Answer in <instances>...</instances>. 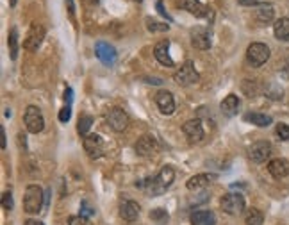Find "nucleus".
<instances>
[{
    "label": "nucleus",
    "mask_w": 289,
    "mask_h": 225,
    "mask_svg": "<svg viewBox=\"0 0 289 225\" xmlns=\"http://www.w3.org/2000/svg\"><path fill=\"white\" fill-rule=\"evenodd\" d=\"M173 179H175L173 168H171V166H163L157 175L148 177V179H145V181L139 182V184L136 182V186L141 188L143 191L147 193V195H150V197H157V195H163V193L171 186Z\"/></svg>",
    "instance_id": "obj_1"
},
{
    "label": "nucleus",
    "mask_w": 289,
    "mask_h": 225,
    "mask_svg": "<svg viewBox=\"0 0 289 225\" xmlns=\"http://www.w3.org/2000/svg\"><path fill=\"white\" fill-rule=\"evenodd\" d=\"M220 208L223 209V213L230 214V216H238L245 211V197L236 191L225 193L220 200Z\"/></svg>",
    "instance_id": "obj_3"
},
{
    "label": "nucleus",
    "mask_w": 289,
    "mask_h": 225,
    "mask_svg": "<svg viewBox=\"0 0 289 225\" xmlns=\"http://www.w3.org/2000/svg\"><path fill=\"white\" fill-rule=\"evenodd\" d=\"M273 33L275 38L280 41H289V18H280L273 25Z\"/></svg>",
    "instance_id": "obj_23"
},
{
    "label": "nucleus",
    "mask_w": 289,
    "mask_h": 225,
    "mask_svg": "<svg viewBox=\"0 0 289 225\" xmlns=\"http://www.w3.org/2000/svg\"><path fill=\"white\" fill-rule=\"evenodd\" d=\"M84 150L91 159H99L100 156L104 154V141L99 134H87L84 138Z\"/></svg>",
    "instance_id": "obj_12"
},
{
    "label": "nucleus",
    "mask_w": 289,
    "mask_h": 225,
    "mask_svg": "<svg viewBox=\"0 0 289 225\" xmlns=\"http://www.w3.org/2000/svg\"><path fill=\"white\" fill-rule=\"evenodd\" d=\"M191 225H214L216 224V216L213 211L209 209H200L191 214Z\"/></svg>",
    "instance_id": "obj_21"
},
{
    "label": "nucleus",
    "mask_w": 289,
    "mask_h": 225,
    "mask_svg": "<svg viewBox=\"0 0 289 225\" xmlns=\"http://www.w3.org/2000/svg\"><path fill=\"white\" fill-rule=\"evenodd\" d=\"M155 104H157L159 111L163 113V115L170 116L173 115L175 111V100H173V95L166 91V89H161L157 95H155Z\"/></svg>",
    "instance_id": "obj_16"
},
{
    "label": "nucleus",
    "mask_w": 289,
    "mask_h": 225,
    "mask_svg": "<svg viewBox=\"0 0 289 225\" xmlns=\"http://www.w3.org/2000/svg\"><path fill=\"white\" fill-rule=\"evenodd\" d=\"M273 17H275V9H273L272 4H261V6L257 7L255 18L261 23H270L273 20Z\"/></svg>",
    "instance_id": "obj_25"
},
{
    "label": "nucleus",
    "mask_w": 289,
    "mask_h": 225,
    "mask_svg": "<svg viewBox=\"0 0 289 225\" xmlns=\"http://www.w3.org/2000/svg\"><path fill=\"white\" fill-rule=\"evenodd\" d=\"M105 121L109 123V127L113 131L121 132L125 131L127 125H129V115L121 107H113L105 113Z\"/></svg>",
    "instance_id": "obj_8"
},
{
    "label": "nucleus",
    "mask_w": 289,
    "mask_h": 225,
    "mask_svg": "<svg viewBox=\"0 0 289 225\" xmlns=\"http://www.w3.org/2000/svg\"><path fill=\"white\" fill-rule=\"evenodd\" d=\"M270 154H272V145L268 141H264V139L252 143L250 148H248V157H250L254 163H257V165L264 163V161L270 157Z\"/></svg>",
    "instance_id": "obj_9"
},
{
    "label": "nucleus",
    "mask_w": 289,
    "mask_h": 225,
    "mask_svg": "<svg viewBox=\"0 0 289 225\" xmlns=\"http://www.w3.org/2000/svg\"><path fill=\"white\" fill-rule=\"evenodd\" d=\"M134 150H136L137 156L141 157H148V156H153L159 150L157 139L152 136H141L134 145Z\"/></svg>",
    "instance_id": "obj_13"
},
{
    "label": "nucleus",
    "mask_w": 289,
    "mask_h": 225,
    "mask_svg": "<svg viewBox=\"0 0 289 225\" xmlns=\"http://www.w3.org/2000/svg\"><path fill=\"white\" fill-rule=\"evenodd\" d=\"M262 222H264V214H262L261 209L252 208L246 211L245 225H262Z\"/></svg>",
    "instance_id": "obj_26"
},
{
    "label": "nucleus",
    "mask_w": 289,
    "mask_h": 225,
    "mask_svg": "<svg viewBox=\"0 0 289 225\" xmlns=\"http://www.w3.org/2000/svg\"><path fill=\"white\" fill-rule=\"evenodd\" d=\"M182 132L186 134V138L189 139L191 143H198L204 139V127H202V121L198 120H187L182 125Z\"/></svg>",
    "instance_id": "obj_14"
},
{
    "label": "nucleus",
    "mask_w": 289,
    "mask_h": 225,
    "mask_svg": "<svg viewBox=\"0 0 289 225\" xmlns=\"http://www.w3.org/2000/svg\"><path fill=\"white\" fill-rule=\"evenodd\" d=\"M277 136L282 139V141H288L289 139V125L288 123H277Z\"/></svg>",
    "instance_id": "obj_31"
},
{
    "label": "nucleus",
    "mask_w": 289,
    "mask_h": 225,
    "mask_svg": "<svg viewBox=\"0 0 289 225\" xmlns=\"http://www.w3.org/2000/svg\"><path fill=\"white\" fill-rule=\"evenodd\" d=\"M246 59L252 66H262L270 59V47L264 43H252L248 49H246Z\"/></svg>",
    "instance_id": "obj_6"
},
{
    "label": "nucleus",
    "mask_w": 289,
    "mask_h": 225,
    "mask_svg": "<svg viewBox=\"0 0 289 225\" xmlns=\"http://www.w3.org/2000/svg\"><path fill=\"white\" fill-rule=\"evenodd\" d=\"M268 172L275 179H284V177L289 175V163L286 159H280V157L272 159L268 163Z\"/></svg>",
    "instance_id": "obj_19"
},
{
    "label": "nucleus",
    "mask_w": 289,
    "mask_h": 225,
    "mask_svg": "<svg viewBox=\"0 0 289 225\" xmlns=\"http://www.w3.org/2000/svg\"><path fill=\"white\" fill-rule=\"evenodd\" d=\"M43 39H45V27L41 23H33L25 39H23V49L29 50V52H36Z\"/></svg>",
    "instance_id": "obj_7"
},
{
    "label": "nucleus",
    "mask_w": 289,
    "mask_h": 225,
    "mask_svg": "<svg viewBox=\"0 0 289 225\" xmlns=\"http://www.w3.org/2000/svg\"><path fill=\"white\" fill-rule=\"evenodd\" d=\"M153 55H155V59L161 63L163 66H175L173 59H171V55H170V41L168 39H163V41H159L155 45V49H153Z\"/></svg>",
    "instance_id": "obj_17"
},
{
    "label": "nucleus",
    "mask_w": 289,
    "mask_h": 225,
    "mask_svg": "<svg viewBox=\"0 0 289 225\" xmlns=\"http://www.w3.org/2000/svg\"><path fill=\"white\" fill-rule=\"evenodd\" d=\"M23 225H43V222H38V220H27Z\"/></svg>",
    "instance_id": "obj_43"
},
{
    "label": "nucleus",
    "mask_w": 289,
    "mask_h": 225,
    "mask_svg": "<svg viewBox=\"0 0 289 225\" xmlns=\"http://www.w3.org/2000/svg\"><path fill=\"white\" fill-rule=\"evenodd\" d=\"M23 123H25V127H27V131L31 132V134H38V132L43 131L45 118L43 115H41L39 107L29 105L27 109H25V115H23Z\"/></svg>",
    "instance_id": "obj_5"
},
{
    "label": "nucleus",
    "mask_w": 289,
    "mask_h": 225,
    "mask_svg": "<svg viewBox=\"0 0 289 225\" xmlns=\"http://www.w3.org/2000/svg\"><path fill=\"white\" fill-rule=\"evenodd\" d=\"M145 81H147V84H155V86H157V84H163V81L157 77H147Z\"/></svg>",
    "instance_id": "obj_40"
},
{
    "label": "nucleus",
    "mask_w": 289,
    "mask_h": 225,
    "mask_svg": "<svg viewBox=\"0 0 289 225\" xmlns=\"http://www.w3.org/2000/svg\"><path fill=\"white\" fill-rule=\"evenodd\" d=\"M245 120L257 127H268V125H272L273 118L270 115H264V113H246Z\"/></svg>",
    "instance_id": "obj_24"
},
{
    "label": "nucleus",
    "mask_w": 289,
    "mask_h": 225,
    "mask_svg": "<svg viewBox=\"0 0 289 225\" xmlns=\"http://www.w3.org/2000/svg\"><path fill=\"white\" fill-rule=\"evenodd\" d=\"M191 43L198 50L211 49V31L205 27H193L191 29Z\"/></svg>",
    "instance_id": "obj_11"
},
{
    "label": "nucleus",
    "mask_w": 289,
    "mask_h": 225,
    "mask_svg": "<svg viewBox=\"0 0 289 225\" xmlns=\"http://www.w3.org/2000/svg\"><path fill=\"white\" fill-rule=\"evenodd\" d=\"M93 214H95V208H91V206L84 200V202L81 204V216L87 218V216H93Z\"/></svg>",
    "instance_id": "obj_35"
},
{
    "label": "nucleus",
    "mask_w": 289,
    "mask_h": 225,
    "mask_svg": "<svg viewBox=\"0 0 289 225\" xmlns=\"http://www.w3.org/2000/svg\"><path fill=\"white\" fill-rule=\"evenodd\" d=\"M137 2H141V0H137Z\"/></svg>",
    "instance_id": "obj_45"
},
{
    "label": "nucleus",
    "mask_w": 289,
    "mask_h": 225,
    "mask_svg": "<svg viewBox=\"0 0 289 225\" xmlns=\"http://www.w3.org/2000/svg\"><path fill=\"white\" fill-rule=\"evenodd\" d=\"M71 118V105H66L63 109L59 111V121L61 123H66V121H70Z\"/></svg>",
    "instance_id": "obj_33"
},
{
    "label": "nucleus",
    "mask_w": 289,
    "mask_h": 225,
    "mask_svg": "<svg viewBox=\"0 0 289 225\" xmlns=\"http://www.w3.org/2000/svg\"><path fill=\"white\" fill-rule=\"evenodd\" d=\"M65 100H66V104L71 105V100H73V89H71V88H66V91H65Z\"/></svg>",
    "instance_id": "obj_37"
},
{
    "label": "nucleus",
    "mask_w": 289,
    "mask_h": 225,
    "mask_svg": "<svg viewBox=\"0 0 289 225\" xmlns=\"http://www.w3.org/2000/svg\"><path fill=\"white\" fill-rule=\"evenodd\" d=\"M9 6H11V7L17 6V0H9Z\"/></svg>",
    "instance_id": "obj_44"
},
{
    "label": "nucleus",
    "mask_w": 289,
    "mask_h": 225,
    "mask_svg": "<svg viewBox=\"0 0 289 225\" xmlns=\"http://www.w3.org/2000/svg\"><path fill=\"white\" fill-rule=\"evenodd\" d=\"M239 2V6H245V7H252L255 6V4H259V0H238Z\"/></svg>",
    "instance_id": "obj_39"
},
{
    "label": "nucleus",
    "mask_w": 289,
    "mask_h": 225,
    "mask_svg": "<svg viewBox=\"0 0 289 225\" xmlns=\"http://www.w3.org/2000/svg\"><path fill=\"white\" fill-rule=\"evenodd\" d=\"M214 181H216V175H214V173H198V175H193L189 181L186 182V188H187L189 191H197L200 188L209 186V184Z\"/></svg>",
    "instance_id": "obj_18"
},
{
    "label": "nucleus",
    "mask_w": 289,
    "mask_h": 225,
    "mask_svg": "<svg viewBox=\"0 0 289 225\" xmlns=\"http://www.w3.org/2000/svg\"><path fill=\"white\" fill-rule=\"evenodd\" d=\"M45 193L38 184H29L23 195V211L29 214H38L43 208Z\"/></svg>",
    "instance_id": "obj_2"
},
{
    "label": "nucleus",
    "mask_w": 289,
    "mask_h": 225,
    "mask_svg": "<svg viewBox=\"0 0 289 225\" xmlns=\"http://www.w3.org/2000/svg\"><path fill=\"white\" fill-rule=\"evenodd\" d=\"M239 104H241L239 97H238V95H234V93H230L229 97H225L223 102L220 104V109H221V113H223V115L234 116L236 113H238V109H239Z\"/></svg>",
    "instance_id": "obj_22"
},
{
    "label": "nucleus",
    "mask_w": 289,
    "mask_h": 225,
    "mask_svg": "<svg viewBox=\"0 0 289 225\" xmlns=\"http://www.w3.org/2000/svg\"><path fill=\"white\" fill-rule=\"evenodd\" d=\"M147 29L150 31V33H164V31H168L170 25H166V23H159L155 22V20H152V18H147Z\"/></svg>",
    "instance_id": "obj_30"
},
{
    "label": "nucleus",
    "mask_w": 289,
    "mask_h": 225,
    "mask_svg": "<svg viewBox=\"0 0 289 225\" xmlns=\"http://www.w3.org/2000/svg\"><path fill=\"white\" fill-rule=\"evenodd\" d=\"M282 75L286 79H289V57H288V61H286V65H284V68H282Z\"/></svg>",
    "instance_id": "obj_42"
},
{
    "label": "nucleus",
    "mask_w": 289,
    "mask_h": 225,
    "mask_svg": "<svg viewBox=\"0 0 289 225\" xmlns=\"http://www.w3.org/2000/svg\"><path fill=\"white\" fill-rule=\"evenodd\" d=\"M155 7H157V11H159V15H161V17H164L166 20H170V22H171V17H170L168 13H166V9H164V6H163V2H161V0H159L157 4H155Z\"/></svg>",
    "instance_id": "obj_36"
},
{
    "label": "nucleus",
    "mask_w": 289,
    "mask_h": 225,
    "mask_svg": "<svg viewBox=\"0 0 289 225\" xmlns=\"http://www.w3.org/2000/svg\"><path fill=\"white\" fill-rule=\"evenodd\" d=\"M95 55H97L105 66H113L116 63V57H118L116 49L113 45L107 43V41H97V45H95Z\"/></svg>",
    "instance_id": "obj_10"
},
{
    "label": "nucleus",
    "mask_w": 289,
    "mask_h": 225,
    "mask_svg": "<svg viewBox=\"0 0 289 225\" xmlns=\"http://www.w3.org/2000/svg\"><path fill=\"white\" fill-rule=\"evenodd\" d=\"M91 125H93V116L82 115L81 118H79V123H77V132H79L81 136H87Z\"/></svg>",
    "instance_id": "obj_29"
},
{
    "label": "nucleus",
    "mask_w": 289,
    "mask_h": 225,
    "mask_svg": "<svg viewBox=\"0 0 289 225\" xmlns=\"http://www.w3.org/2000/svg\"><path fill=\"white\" fill-rule=\"evenodd\" d=\"M66 4H68V11H70V17L73 18V15H75V7H73V0H66Z\"/></svg>",
    "instance_id": "obj_41"
},
{
    "label": "nucleus",
    "mask_w": 289,
    "mask_h": 225,
    "mask_svg": "<svg viewBox=\"0 0 289 225\" xmlns=\"http://www.w3.org/2000/svg\"><path fill=\"white\" fill-rule=\"evenodd\" d=\"M7 45H9V55H11L13 61H17L18 57V29L13 27L9 36H7Z\"/></svg>",
    "instance_id": "obj_28"
},
{
    "label": "nucleus",
    "mask_w": 289,
    "mask_h": 225,
    "mask_svg": "<svg viewBox=\"0 0 289 225\" xmlns=\"http://www.w3.org/2000/svg\"><path fill=\"white\" fill-rule=\"evenodd\" d=\"M0 145H2V150H6V131H4V127H0Z\"/></svg>",
    "instance_id": "obj_38"
},
{
    "label": "nucleus",
    "mask_w": 289,
    "mask_h": 225,
    "mask_svg": "<svg viewBox=\"0 0 289 225\" xmlns=\"http://www.w3.org/2000/svg\"><path fill=\"white\" fill-rule=\"evenodd\" d=\"M173 79L179 86H191V84L198 83L200 75H198L197 68H195V63H193V61H186L184 65L175 71Z\"/></svg>",
    "instance_id": "obj_4"
},
{
    "label": "nucleus",
    "mask_w": 289,
    "mask_h": 225,
    "mask_svg": "<svg viewBox=\"0 0 289 225\" xmlns=\"http://www.w3.org/2000/svg\"><path fill=\"white\" fill-rule=\"evenodd\" d=\"M150 220H152L153 224H157V225H166L170 222V214H168V211L166 209H163V208H155V209H152L150 211Z\"/></svg>",
    "instance_id": "obj_27"
},
{
    "label": "nucleus",
    "mask_w": 289,
    "mask_h": 225,
    "mask_svg": "<svg viewBox=\"0 0 289 225\" xmlns=\"http://www.w3.org/2000/svg\"><path fill=\"white\" fill-rule=\"evenodd\" d=\"M120 216L127 222H134L139 216V204L134 200H123L120 204Z\"/></svg>",
    "instance_id": "obj_20"
},
{
    "label": "nucleus",
    "mask_w": 289,
    "mask_h": 225,
    "mask_svg": "<svg viewBox=\"0 0 289 225\" xmlns=\"http://www.w3.org/2000/svg\"><path fill=\"white\" fill-rule=\"evenodd\" d=\"M68 225H91L89 224V220L87 218H84V216H70L68 218Z\"/></svg>",
    "instance_id": "obj_34"
},
{
    "label": "nucleus",
    "mask_w": 289,
    "mask_h": 225,
    "mask_svg": "<svg viewBox=\"0 0 289 225\" xmlns=\"http://www.w3.org/2000/svg\"><path fill=\"white\" fill-rule=\"evenodd\" d=\"M2 208L6 211H11L13 209V195L11 191H4L2 193Z\"/></svg>",
    "instance_id": "obj_32"
},
{
    "label": "nucleus",
    "mask_w": 289,
    "mask_h": 225,
    "mask_svg": "<svg viewBox=\"0 0 289 225\" xmlns=\"http://www.w3.org/2000/svg\"><path fill=\"white\" fill-rule=\"evenodd\" d=\"M179 6L184 11L195 15L197 18H207L211 15V9L207 6H204L200 0H179Z\"/></svg>",
    "instance_id": "obj_15"
}]
</instances>
